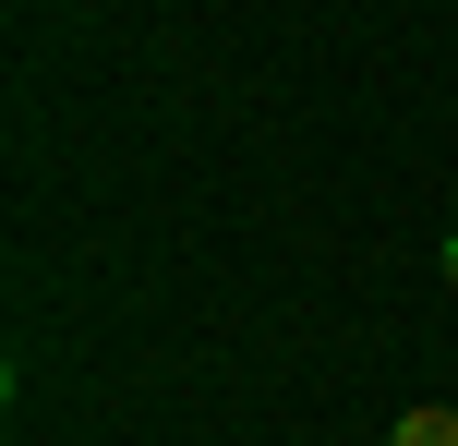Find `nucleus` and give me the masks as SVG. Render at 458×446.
Instances as JSON below:
<instances>
[{
	"label": "nucleus",
	"mask_w": 458,
	"mask_h": 446,
	"mask_svg": "<svg viewBox=\"0 0 458 446\" xmlns=\"http://www.w3.org/2000/svg\"><path fill=\"white\" fill-rule=\"evenodd\" d=\"M386 446H458V410L446 399H422V410H398V434Z\"/></svg>",
	"instance_id": "f257e3e1"
},
{
	"label": "nucleus",
	"mask_w": 458,
	"mask_h": 446,
	"mask_svg": "<svg viewBox=\"0 0 458 446\" xmlns=\"http://www.w3.org/2000/svg\"><path fill=\"white\" fill-rule=\"evenodd\" d=\"M435 265H446V290H458V230H446V254H435Z\"/></svg>",
	"instance_id": "f03ea898"
}]
</instances>
